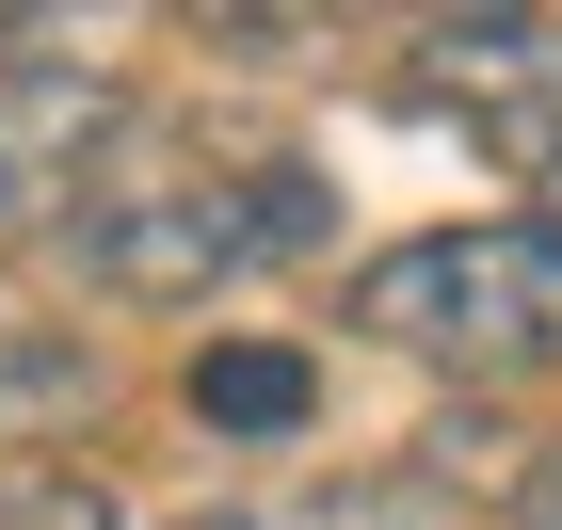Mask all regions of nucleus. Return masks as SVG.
<instances>
[{"mask_svg": "<svg viewBox=\"0 0 562 530\" xmlns=\"http://www.w3.org/2000/svg\"><path fill=\"white\" fill-rule=\"evenodd\" d=\"M177 418H193L210 450H305V435H322V353H305V338H258V322H241V338H193Z\"/></svg>", "mask_w": 562, "mask_h": 530, "instance_id": "obj_6", "label": "nucleus"}, {"mask_svg": "<svg viewBox=\"0 0 562 530\" xmlns=\"http://www.w3.org/2000/svg\"><path fill=\"white\" fill-rule=\"evenodd\" d=\"M338 306L370 322L386 353H418V370H530V353L562 338V258L530 241L515 210L498 225H402Z\"/></svg>", "mask_w": 562, "mask_h": 530, "instance_id": "obj_2", "label": "nucleus"}, {"mask_svg": "<svg viewBox=\"0 0 562 530\" xmlns=\"http://www.w3.org/2000/svg\"><path fill=\"white\" fill-rule=\"evenodd\" d=\"M482 530H562V435H547V450H530L515 483H498V515H482Z\"/></svg>", "mask_w": 562, "mask_h": 530, "instance_id": "obj_9", "label": "nucleus"}, {"mask_svg": "<svg viewBox=\"0 0 562 530\" xmlns=\"http://www.w3.org/2000/svg\"><path fill=\"white\" fill-rule=\"evenodd\" d=\"M97 418H113L97 322L0 273V466H65V435H97Z\"/></svg>", "mask_w": 562, "mask_h": 530, "instance_id": "obj_5", "label": "nucleus"}, {"mask_svg": "<svg viewBox=\"0 0 562 530\" xmlns=\"http://www.w3.org/2000/svg\"><path fill=\"white\" fill-rule=\"evenodd\" d=\"M305 530H482V515H450V483H434V466H370V483L305 498Z\"/></svg>", "mask_w": 562, "mask_h": 530, "instance_id": "obj_8", "label": "nucleus"}, {"mask_svg": "<svg viewBox=\"0 0 562 530\" xmlns=\"http://www.w3.org/2000/svg\"><path fill=\"white\" fill-rule=\"evenodd\" d=\"M145 145V97L97 65H0V241H65L97 177Z\"/></svg>", "mask_w": 562, "mask_h": 530, "instance_id": "obj_4", "label": "nucleus"}, {"mask_svg": "<svg viewBox=\"0 0 562 530\" xmlns=\"http://www.w3.org/2000/svg\"><path fill=\"white\" fill-rule=\"evenodd\" d=\"M338 241V177L305 145H177L145 113V145L65 210V273L97 306H210L241 273H290Z\"/></svg>", "mask_w": 562, "mask_h": 530, "instance_id": "obj_1", "label": "nucleus"}, {"mask_svg": "<svg viewBox=\"0 0 562 530\" xmlns=\"http://www.w3.org/2000/svg\"><path fill=\"white\" fill-rule=\"evenodd\" d=\"M161 530H305V498H210V515H161Z\"/></svg>", "mask_w": 562, "mask_h": 530, "instance_id": "obj_10", "label": "nucleus"}, {"mask_svg": "<svg viewBox=\"0 0 562 530\" xmlns=\"http://www.w3.org/2000/svg\"><path fill=\"white\" fill-rule=\"evenodd\" d=\"M515 225H530V241H547V258H562V145H547V161H530V193H515Z\"/></svg>", "mask_w": 562, "mask_h": 530, "instance_id": "obj_11", "label": "nucleus"}, {"mask_svg": "<svg viewBox=\"0 0 562 530\" xmlns=\"http://www.w3.org/2000/svg\"><path fill=\"white\" fill-rule=\"evenodd\" d=\"M386 97L402 113H450L467 145H498V161L530 177L562 145V16H498V0L418 16V33L386 48Z\"/></svg>", "mask_w": 562, "mask_h": 530, "instance_id": "obj_3", "label": "nucleus"}, {"mask_svg": "<svg viewBox=\"0 0 562 530\" xmlns=\"http://www.w3.org/2000/svg\"><path fill=\"white\" fill-rule=\"evenodd\" d=\"M0 530H161V515H130L97 466H0Z\"/></svg>", "mask_w": 562, "mask_h": 530, "instance_id": "obj_7", "label": "nucleus"}]
</instances>
